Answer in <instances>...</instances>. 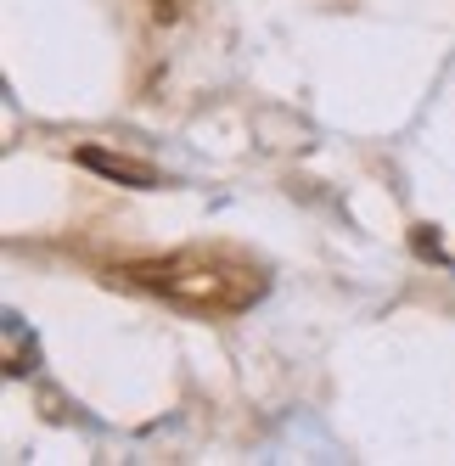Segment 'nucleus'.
<instances>
[{
	"mask_svg": "<svg viewBox=\"0 0 455 466\" xmlns=\"http://www.w3.org/2000/svg\"><path fill=\"white\" fill-rule=\"evenodd\" d=\"M113 276L191 315H242L270 287L265 264H253L237 248H180V253H157V258H129Z\"/></svg>",
	"mask_w": 455,
	"mask_h": 466,
	"instance_id": "1",
	"label": "nucleus"
},
{
	"mask_svg": "<svg viewBox=\"0 0 455 466\" xmlns=\"http://www.w3.org/2000/svg\"><path fill=\"white\" fill-rule=\"evenodd\" d=\"M85 163L96 175H113V180H129V186H157V175L147 169V163H129V157H113V152H85Z\"/></svg>",
	"mask_w": 455,
	"mask_h": 466,
	"instance_id": "2",
	"label": "nucleus"
}]
</instances>
